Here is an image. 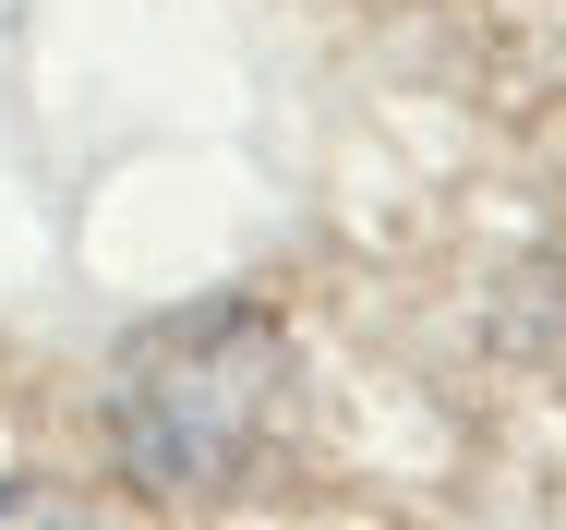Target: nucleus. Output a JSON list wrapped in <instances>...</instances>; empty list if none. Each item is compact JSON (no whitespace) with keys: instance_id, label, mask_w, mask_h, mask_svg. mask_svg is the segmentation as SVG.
<instances>
[{"instance_id":"obj_1","label":"nucleus","mask_w":566,"mask_h":530,"mask_svg":"<svg viewBox=\"0 0 566 530\" xmlns=\"http://www.w3.org/2000/svg\"><path fill=\"white\" fill-rule=\"evenodd\" d=\"M277 386H290V337L253 302H206L133 337L120 362V446L157 495H218L265 458L277 434Z\"/></svg>"}]
</instances>
